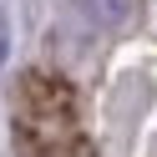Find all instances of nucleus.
Returning <instances> with one entry per match:
<instances>
[{
	"label": "nucleus",
	"mask_w": 157,
	"mask_h": 157,
	"mask_svg": "<svg viewBox=\"0 0 157 157\" xmlns=\"http://www.w3.org/2000/svg\"><path fill=\"white\" fill-rule=\"evenodd\" d=\"M86 5V15H91L96 25H122V21H132V10H137V0H81Z\"/></svg>",
	"instance_id": "f257e3e1"
},
{
	"label": "nucleus",
	"mask_w": 157,
	"mask_h": 157,
	"mask_svg": "<svg viewBox=\"0 0 157 157\" xmlns=\"http://www.w3.org/2000/svg\"><path fill=\"white\" fill-rule=\"evenodd\" d=\"M5 51H10V31H5V10H0V66H5Z\"/></svg>",
	"instance_id": "f03ea898"
}]
</instances>
